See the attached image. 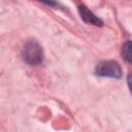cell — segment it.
Masks as SVG:
<instances>
[{"label":"cell","instance_id":"1","mask_svg":"<svg viewBox=\"0 0 132 132\" xmlns=\"http://www.w3.org/2000/svg\"><path fill=\"white\" fill-rule=\"evenodd\" d=\"M95 73L96 75L102 77L120 78L122 76V69L120 65L114 61H102L97 64Z\"/></svg>","mask_w":132,"mask_h":132},{"label":"cell","instance_id":"2","mask_svg":"<svg viewBox=\"0 0 132 132\" xmlns=\"http://www.w3.org/2000/svg\"><path fill=\"white\" fill-rule=\"evenodd\" d=\"M24 59L30 65H38L43 60L41 46L35 41H29L24 48Z\"/></svg>","mask_w":132,"mask_h":132},{"label":"cell","instance_id":"3","mask_svg":"<svg viewBox=\"0 0 132 132\" xmlns=\"http://www.w3.org/2000/svg\"><path fill=\"white\" fill-rule=\"evenodd\" d=\"M78 12H79V15L80 18L89 25H94V26H102L103 25V22L97 18L92 11H90L88 9V7H86L85 5H80L78 6Z\"/></svg>","mask_w":132,"mask_h":132},{"label":"cell","instance_id":"4","mask_svg":"<svg viewBox=\"0 0 132 132\" xmlns=\"http://www.w3.org/2000/svg\"><path fill=\"white\" fill-rule=\"evenodd\" d=\"M122 56L128 63L131 62V42H130V40H127L124 43L123 50H122Z\"/></svg>","mask_w":132,"mask_h":132}]
</instances>
